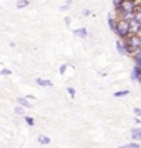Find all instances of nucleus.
Returning <instances> with one entry per match:
<instances>
[{
  "label": "nucleus",
  "mask_w": 141,
  "mask_h": 148,
  "mask_svg": "<svg viewBox=\"0 0 141 148\" xmlns=\"http://www.w3.org/2000/svg\"><path fill=\"white\" fill-rule=\"evenodd\" d=\"M38 141H39V144H42V145H47V144H50V138L44 134H40L38 137Z\"/></svg>",
  "instance_id": "nucleus-11"
},
{
  "label": "nucleus",
  "mask_w": 141,
  "mask_h": 148,
  "mask_svg": "<svg viewBox=\"0 0 141 148\" xmlns=\"http://www.w3.org/2000/svg\"><path fill=\"white\" fill-rule=\"evenodd\" d=\"M17 103L21 105V107H25V108H32V104L28 101L26 97H18L17 98Z\"/></svg>",
  "instance_id": "nucleus-10"
},
{
  "label": "nucleus",
  "mask_w": 141,
  "mask_h": 148,
  "mask_svg": "<svg viewBox=\"0 0 141 148\" xmlns=\"http://www.w3.org/2000/svg\"><path fill=\"white\" fill-rule=\"evenodd\" d=\"M134 123H140V119H138L137 116H136V118H134Z\"/></svg>",
  "instance_id": "nucleus-27"
},
{
  "label": "nucleus",
  "mask_w": 141,
  "mask_h": 148,
  "mask_svg": "<svg viewBox=\"0 0 141 148\" xmlns=\"http://www.w3.org/2000/svg\"><path fill=\"white\" fill-rule=\"evenodd\" d=\"M0 75H1V76H8V75H11V71H10V69H1Z\"/></svg>",
  "instance_id": "nucleus-21"
},
{
  "label": "nucleus",
  "mask_w": 141,
  "mask_h": 148,
  "mask_svg": "<svg viewBox=\"0 0 141 148\" xmlns=\"http://www.w3.org/2000/svg\"><path fill=\"white\" fill-rule=\"evenodd\" d=\"M15 114H17V115H25V111H24V107H21V105H19V107H17V108H15Z\"/></svg>",
  "instance_id": "nucleus-16"
},
{
  "label": "nucleus",
  "mask_w": 141,
  "mask_h": 148,
  "mask_svg": "<svg viewBox=\"0 0 141 148\" xmlns=\"http://www.w3.org/2000/svg\"><path fill=\"white\" fill-rule=\"evenodd\" d=\"M116 11L120 15H123V14H134L137 11V4L131 0H125L122 3V6L119 8H116Z\"/></svg>",
  "instance_id": "nucleus-2"
},
{
  "label": "nucleus",
  "mask_w": 141,
  "mask_h": 148,
  "mask_svg": "<svg viewBox=\"0 0 141 148\" xmlns=\"http://www.w3.org/2000/svg\"><path fill=\"white\" fill-rule=\"evenodd\" d=\"M66 91H68V94H69L72 98L75 97V94H76V91H75V89L73 87H66Z\"/></svg>",
  "instance_id": "nucleus-18"
},
{
  "label": "nucleus",
  "mask_w": 141,
  "mask_h": 148,
  "mask_svg": "<svg viewBox=\"0 0 141 148\" xmlns=\"http://www.w3.org/2000/svg\"><path fill=\"white\" fill-rule=\"evenodd\" d=\"M129 93H130L129 90H120V91H116V93L114 94V96H115L116 98H119V97H125V96H127Z\"/></svg>",
  "instance_id": "nucleus-14"
},
{
  "label": "nucleus",
  "mask_w": 141,
  "mask_h": 148,
  "mask_svg": "<svg viewBox=\"0 0 141 148\" xmlns=\"http://www.w3.org/2000/svg\"><path fill=\"white\" fill-rule=\"evenodd\" d=\"M64 22H65V24H66V26L69 25V24H70V17H65V19H64Z\"/></svg>",
  "instance_id": "nucleus-24"
},
{
  "label": "nucleus",
  "mask_w": 141,
  "mask_h": 148,
  "mask_svg": "<svg viewBox=\"0 0 141 148\" xmlns=\"http://www.w3.org/2000/svg\"><path fill=\"white\" fill-rule=\"evenodd\" d=\"M66 68H68V65H66V64H62L61 66H60V73H61V75H64L65 71H66Z\"/></svg>",
  "instance_id": "nucleus-22"
},
{
  "label": "nucleus",
  "mask_w": 141,
  "mask_h": 148,
  "mask_svg": "<svg viewBox=\"0 0 141 148\" xmlns=\"http://www.w3.org/2000/svg\"><path fill=\"white\" fill-rule=\"evenodd\" d=\"M125 1V0H112V3H114V6H115V8H119V7L122 6V3Z\"/></svg>",
  "instance_id": "nucleus-19"
},
{
  "label": "nucleus",
  "mask_w": 141,
  "mask_h": 148,
  "mask_svg": "<svg viewBox=\"0 0 141 148\" xmlns=\"http://www.w3.org/2000/svg\"><path fill=\"white\" fill-rule=\"evenodd\" d=\"M134 19H136V21H138V22L141 24V11H140V10H137V11H136Z\"/></svg>",
  "instance_id": "nucleus-20"
},
{
  "label": "nucleus",
  "mask_w": 141,
  "mask_h": 148,
  "mask_svg": "<svg viewBox=\"0 0 141 148\" xmlns=\"http://www.w3.org/2000/svg\"><path fill=\"white\" fill-rule=\"evenodd\" d=\"M116 35L120 36V38L125 40L126 38H129L131 35V31H130V22L126 21V19L119 18L118 19V26H116Z\"/></svg>",
  "instance_id": "nucleus-1"
},
{
  "label": "nucleus",
  "mask_w": 141,
  "mask_h": 148,
  "mask_svg": "<svg viewBox=\"0 0 141 148\" xmlns=\"http://www.w3.org/2000/svg\"><path fill=\"white\" fill-rule=\"evenodd\" d=\"M24 119H25V122H26V125L28 126H33L35 125V121H33V118L32 116H24Z\"/></svg>",
  "instance_id": "nucleus-15"
},
{
  "label": "nucleus",
  "mask_w": 141,
  "mask_h": 148,
  "mask_svg": "<svg viewBox=\"0 0 141 148\" xmlns=\"http://www.w3.org/2000/svg\"><path fill=\"white\" fill-rule=\"evenodd\" d=\"M15 6L17 8H25L26 6H29V0H18Z\"/></svg>",
  "instance_id": "nucleus-12"
},
{
  "label": "nucleus",
  "mask_w": 141,
  "mask_h": 148,
  "mask_svg": "<svg viewBox=\"0 0 141 148\" xmlns=\"http://www.w3.org/2000/svg\"><path fill=\"white\" fill-rule=\"evenodd\" d=\"M35 80H36V83H38L39 86H42V87H51V86H53V82H51V80H49V79L36 77Z\"/></svg>",
  "instance_id": "nucleus-7"
},
{
  "label": "nucleus",
  "mask_w": 141,
  "mask_h": 148,
  "mask_svg": "<svg viewBox=\"0 0 141 148\" xmlns=\"http://www.w3.org/2000/svg\"><path fill=\"white\" fill-rule=\"evenodd\" d=\"M131 79H134V80H141V66L140 65H136L134 68H133Z\"/></svg>",
  "instance_id": "nucleus-8"
},
{
  "label": "nucleus",
  "mask_w": 141,
  "mask_h": 148,
  "mask_svg": "<svg viewBox=\"0 0 141 148\" xmlns=\"http://www.w3.org/2000/svg\"><path fill=\"white\" fill-rule=\"evenodd\" d=\"M130 31H131V35H138L141 32V24L138 21H130Z\"/></svg>",
  "instance_id": "nucleus-3"
},
{
  "label": "nucleus",
  "mask_w": 141,
  "mask_h": 148,
  "mask_svg": "<svg viewBox=\"0 0 141 148\" xmlns=\"http://www.w3.org/2000/svg\"><path fill=\"white\" fill-rule=\"evenodd\" d=\"M131 138H133V141H141V127L131 129Z\"/></svg>",
  "instance_id": "nucleus-6"
},
{
  "label": "nucleus",
  "mask_w": 141,
  "mask_h": 148,
  "mask_svg": "<svg viewBox=\"0 0 141 148\" xmlns=\"http://www.w3.org/2000/svg\"><path fill=\"white\" fill-rule=\"evenodd\" d=\"M131 1H134L136 4H138V3H141V0H131Z\"/></svg>",
  "instance_id": "nucleus-29"
},
{
  "label": "nucleus",
  "mask_w": 141,
  "mask_h": 148,
  "mask_svg": "<svg viewBox=\"0 0 141 148\" xmlns=\"http://www.w3.org/2000/svg\"><path fill=\"white\" fill-rule=\"evenodd\" d=\"M133 114H134V116L140 118V116H141V108H138V107H134V108H133Z\"/></svg>",
  "instance_id": "nucleus-17"
},
{
  "label": "nucleus",
  "mask_w": 141,
  "mask_h": 148,
  "mask_svg": "<svg viewBox=\"0 0 141 148\" xmlns=\"http://www.w3.org/2000/svg\"><path fill=\"white\" fill-rule=\"evenodd\" d=\"M72 33H73L75 36H79V38H83V39L87 38V35H89V32H87L86 28H77V29H73Z\"/></svg>",
  "instance_id": "nucleus-4"
},
{
  "label": "nucleus",
  "mask_w": 141,
  "mask_h": 148,
  "mask_svg": "<svg viewBox=\"0 0 141 148\" xmlns=\"http://www.w3.org/2000/svg\"><path fill=\"white\" fill-rule=\"evenodd\" d=\"M118 148H140V145L137 144V141H133V143H129V144H125V145H120Z\"/></svg>",
  "instance_id": "nucleus-13"
},
{
  "label": "nucleus",
  "mask_w": 141,
  "mask_h": 148,
  "mask_svg": "<svg viewBox=\"0 0 141 148\" xmlns=\"http://www.w3.org/2000/svg\"><path fill=\"white\" fill-rule=\"evenodd\" d=\"M72 4V0H66V6H70Z\"/></svg>",
  "instance_id": "nucleus-28"
},
{
  "label": "nucleus",
  "mask_w": 141,
  "mask_h": 148,
  "mask_svg": "<svg viewBox=\"0 0 141 148\" xmlns=\"http://www.w3.org/2000/svg\"><path fill=\"white\" fill-rule=\"evenodd\" d=\"M68 8H69V6H66V4H65V6H61V7H60V11H66Z\"/></svg>",
  "instance_id": "nucleus-23"
},
{
  "label": "nucleus",
  "mask_w": 141,
  "mask_h": 148,
  "mask_svg": "<svg viewBox=\"0 0 141 148\" xmlns=\"http://www.w3.org/2000/svg\"><path fill=\"white\" fill-rule=\"evenodd\" d=\"M26 98H28V100H31V101H36V97L35 96H26Z\"/></svg>",
  "instance_id": "nucleus-26"
},
{
  "label": "nucleus",
  "mask_w": 141,
  "mask_h": 148,
  "mask_svg": "<svg viewBox=\"0 0 141 148\" xmlns=\"http://www.w3.org/2000/svg\"><path fill=\"white\" fill-rule=\"evenodd\" d=\"M116 50H118V53H119L120 56H126V54H127L126 46H125V43L120 42V40H116Z\"/></svg>",
  "instance_id": "nucleus-5"
},
{
  "label": "nucleus",
  "mask_w": 141,
  "mask_h": 148,
  "mask_svg": "<svg viewBox=\"0 0 141 148\" xmlns=\"http://www.w3.org/2000/svg\"><path fill=\"white\" fill-rule=\"evenodd\" d=\"M108 26H109V29L112 31V32L115 33L116 32V26H118V21H116L114 17H111V14L108 15Z\"/></svg>",
  "instance_id": "nucleus-9"
},
{
  "label": "nucleus",
  "mask_w": 141,
  "mask_h": 148,
  "mask_svg": "<svg viewBox=\"0 0 141 148\" xmlns=\"http://www.w3.org/2000/svg\"><path fill=\"white\" fill-rule=\"evenodd\" d=\"M84 15V17H87V15H90V10H87V8H86V10H83V13H82Z\"/></svg>",
  "instance_id": "nucleus-25"
}]
</instances>
